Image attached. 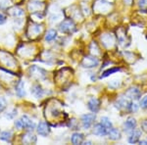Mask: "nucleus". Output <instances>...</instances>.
Segmentation results:
<instances>
[{
	"label": "nucleus",
	"mask_w": 147,
	"mask_h": 145,
	"mask_svg": "<svg viewBox=\"0 0 147 145\" xmlns=\"http://www.w3.org/2000/svg\"><path fill=\"white\" fill-rule=\"evenodd\" d=\"M59 30L60 32H64V34H72L76 30V25L71 19L68 20H64L59 26Z\"/></svg>",
	"instance_id": "nucleus-1"
},
{
	"label": "nucleus",
	"mask_w": 147,
	"mask_h": 145,
	"mask_svg": "<svg viewBox=\"0 0 147 145\" xmlns=\"http://www.w3.org/2000/svg\"><path fill=\"white\" fill-rule=\"evenodd\" d=\"M95 118H96V116L94 113L84 114V115H82V127H84V129H88V128L93 125L94 121H95Z\"/></svg>",
	"instance_id": "nucleus-2"
},
{
	"label": "nucleus",
	"mask_w": 147,
	"mask_h": 145,
	"mask_svg": "<svg viewBox=\"0 0 147 145\" xmlns=\"http://www.w3.org/2000/svg\"><path fill=\"white\" fill-rule=\"evenodd\" d=\"M98 63H99V61L95 56H86V57H84V60H82V66L84 68L90 69V68L96 67V66L98 65Z\"/></svg>",
	"instance_id": "nucleus-3"
},
{
	"label": "nucleus",
	"mask_w": 147,
	"mask_h": 145,
	"mask_svg": "<svg viewBox=\"0 0 147 145\" xmlns=\"http://www.w3.org/2000/svg\"><path fill=\"white\" fill-rule=\"evenodd\" d=\"M30 71V76H32V77H34L36 78H39V80H44L47 76L46 72L43 70V69L36 67V66L32 67Z\"/></svg>",
	"instance_id": "nucleus-4"
},
{
	"label": "nucleus",
	"mask_w": 147,
	"mask_h": 145,
	"mask_svg": "<svg viewBox=\"0 0 147 145\" xmlns=\"http://www.w3.org/2000/svg\"><path fill=\"white\" fill-rule=\"evenodd\" d=\"M93 134L98 136H105L108 134V128L105 127L101 123H96L93 127Z\"/></svg>",
	"instance_id": "nucleus-5"
},
{
	"label": "nucleus",
	"mask_w": 147,
	"mask_h": 145,
	"mask_svg": "<svg viewBox=\"0 0 147 145\" xmlns=\"http://www.w3.org/2000/svg\"><path fill=\"white\" fill-rule=\"evenodd\" d=\"M36 130L37 134L41 135V136H47L49 134V132H50V128H49L48 125L45 122H40L38 125H37Z\"/></svg>",
	"instance_id": "nucleus-6"
},
{
	"label": "nucleus",
	"mask_w": 147,
	"mask_h": 145,
	"mask_svg": "<svg viewBox=\"0 0 147 145\" xmlns=\"http://www.w3.org/2000/svg\"><path fill=\"white\" fill-rule=\"evenodd\" d=\"M125 95L127 96V98L137 100L141 96V91L138 88H136V87H131V88L127 89V91L125 92Z\"/></svg>",
	"instance_id": "nucleus-7"
},
{
	"label": "nucleus",
	"mask_w": 147,
	"mask_h": 145,
	"mask_svg": "<svg viewBox=\"0 0 147 145\" xmlns=\"http://www.w3.org/2000/svg\"><path fill=\"white\" fill-rule=\"evenodd\" d=\"M87 107L91 112L97 113L99 111V109H100V101L97 98H91L87 103Z\"/></svg>",
	"instance_id": "nucleus-8"
},
{
	"label": "nucleus",
	"mask_w": 147,
	"mask_h": 145,
	"mask_svg": "<svg viewBox=\"0 0 147 145\" xmlns=\"http://www.w3.org/2000/svg\"><path fill=\"white\" fill-rule=\"evenodd\" d=\"M21 121H22L23 123V125L25 128H27L28 130H34L35 128V125L34 123L32 122V120H30V118L28 117L27 115H24L22 118H21Z\"/></svg>",
	"instance_id": "nucleus-9"
},
{
	"label": "nucleus",
	"mask_w": 147,
	"mask_h": 145,
	"mask_svg": "<svg viewBox=\"0 0 147 145\" xmlns=\"http://www.w3.org/2000/svg\"><path fill=\"white\" fill-rule=\"evenodd\" d=\"M136 120L134 118H129L127 121H125L124 127H125V132H132L134 128L136 127Z\"/></svg>",
	"instance_id": "nucleus-10"
},
{
	"label": "nucleus",
	"mask_w": 147,
	"mask_h": 145,
	"mask_svg": "<svg viewBox=\"0 0 147 145\" xmlns=\"http://www.w3.org/2000/svg\"><path fill=\"white\" fill-rule=\"evenodd\" d=\"M30 93L34 95V97H35V98H40V97H42L44 91L39 84H34L30 88Z\"/></svg>",
	"instance_id": "nucleus-11"
},
{
	"label": "nucleus",
	"mask_w": 147,
	"mask_h": 145,
	"mask_svg": "<svg viewBox=\"0 0 147 145\" xmlns=\"http://www.w3.org/2000/svg\"><path fill=\"white\" fill-rule=\"evenodd\" d=\"M22 141L25 144H32L36 142V136L34 134H32V132H27L26 134L23 135Z\"/></svg>",
	"instance_id": "nucleus-12"
},
{
	"label": "nucleus",
	"mask_w": 147,
	"mask_h": 145,
	"mask_svg": "<svg viewBox=\"0 0 147 145\" xmlns=\"http://www.w3.org/2000/svg\"><path fill=\"white\" fill-rule=\"evenodd\" d=\"M140 136H141V130L136 129V128H134L129 136V143H136V142L139 141Z\"/></svg>",
	"instance_id": "nucleus-13"
},
{
	"label": "nucleus",
	"mask_w": 147,
	"mask_h": 145,
	"mask_svg": "<svg viewBox=\"0 0 147 145\" xmlns=\"http://www.w3.org/2000/svg\"><path fill=\"white\" fill-rule=\"evenodd\" d=\"M107 135L111 140H119L121 138V132L118 128L111 127L110 129L108 130Z\"/></svg>",
	"instance_id": "nucleus-14"
},
{
	"label": "nucleus",
	"mask_w": 147,
	"mask_h": 145,
	"mask_svg": "<svg viewBox=\"0 0 147 145\" xmlns=\"http://www.w3.org/2000/svg\"><path fill=\"white\" fill-rule=\"evenodd\" d=\"M84 139V135L80 132H75L71 137V141L73 144H82Z\"/></svg>",
	"instance_id": "nucleus-15"
},
{
	"label": "nucleus",
	"mask_w": 147,
	"mask_h": 145,
	"mask_svg": "<svg viewBox=\"0 0 147 145\" xmlns=\"http://www.w3.org/2000/svg\"><path fill=\"white\" fill-rule=\"evenodd\" d=\"M16 94L18 95L19 97H24L26 95V91H25V82L23 80H19V82L16 85Z\"/></svg>",
	"instance_id": "nucleus-16"
},
{
	"label": "nucleus",
	"mask_w": 147,
	"mask_h": 145,
	"mask_svg": "<svg viewBox=\"0 0 147 145\" xmlns=\"http://www.w3.org/2000/svg\"><path fill=\"white\" fill-rule=\"evenodd\" d=\"M131 102H129L127 98H120L117 102V107L118 109H129V105Z\"/></svg>",
	"instance_id": "nucleus-17"
},
{
	"label": "nucleus",
	"mask_w": 147,
	"mask_h": 145,
	"mask_svg": "<svg viewBox=\"0 0 147 145\" xmlns=\"http://www.w3.org/2000/svg\"><path fill=\"white\" fill-rule=\"evenodd\" d=\"M12 137H13V134L10 130H5V132H2L0 134V139L3 140L6 142H11Z\"/></svg>",
	"instance_id": "nucleus-18"
},
{
	"label": "nucleus",
	"mask_w": 147,
	"mask_h": 145,
	"mask_svg": "<svg viewBox=\"0 0 147 145\" xmlns=\"http://www.w3.org/2000/svg\"><path fill=\"white\" fill-rule=\"evenodd\" d=\"M10 14L13 17L18 18L24 15V11L21 8H19V7H14V8L10 9Z\"/></svg>",
	"instance_id": "nucleus-19"
},
{
	"label": "nucleus",
	"mask_w": 147,
	"mask_h": 145,
	"mask_svg": "<svg viewBox=\"0 0 147 145\" xmlns=\"http://www.w3.org/2000/svg\"><path fill=\"white\" fill-rule=\"evenodd\" d=\"M57 36V32L56 30H48V32H46V35H45V40L46 41H52V40H54L56 38Z\"/></svg>",
	"instance_id": "nucleus-20"
},
{
	"label": "nucleus",
	"mask_w": 147,
	"mask_h": 145,
	"mask_svg": "<svg viewBox=\"0 0 147 145\" xmlns=\"http://www.w3.org/2000/svg\"><path fill=\"white\" fill-rule=\"evenodd\" d=\"M100 123H101L102 125H103L105 127H107V128H108V130L110 129L111 127H113L112 122H111V121H110V119L107 118V117H102V118H101Z\"/></svg>",
	"instance_id": "nucleus-21"
},
{
	"label": "nucleus",
	"mask_w": 147,
	"mask_h": 145,
	"mask_svg": "<svg viewBox=\"0 0 147 145\" xmlns=\"http://www.w3.org/2000/svg\"><path fill=\"white\" fill-rule=\"evenodd\" d=\"M28 7H30V9L32 11H38L42 7V3H40V2H32Z\"/></svg>",
	"instance_id": "nucleus-22"
},
{
	"label": "nucleus",
	"mask_w": 147,
	"mask_h": 145,
	"mask_svg": "<svg viewBox=\"0 0 147 145\" xmlns=\"http://www.w3.org/2000/svg\"><path fill=\"white\" fill-rule=\"evenodd\" d=\"M119 71H120V68H112V69H110V70L105 71V72L101 75V78H106V77H108V76L112 75L113 73L119 72Z\"/></svg>",
	"instance_id": "nucleus-23"
},
{
	"label": "nucleus",
	"mask_w": 147,
	"mask_h": 145,
	"mask_svg": "<svg viewBox=\"0 0 147 145\" xmlns=\"http://www.w3.org/2000/svg\"><path fill=\"white\" fill-rule=\"evenodd\" d=\"M17 109H13V110H11L10 112H8V113L5 114V118L8 119V120H13L14 118L17 116Z\"/></svg>",
	"instance_id": "nucleus-24"
},
{
	"label": "nucleus",
	"mask_w": 147,
	"mask_h": 145,
	"mask_svg": "<svg viewBox=\"0 0 147 145\" xmlns=\"http://www.w3.org/2000/svg\"><path fill=\"white\" fill-rule=\"evenodd\" d=\"M7 107V102L4 97H0V113H2Z\"/></svg>",
	"instance_id": "nucleus-25"
},
{
	"label": "nucleus",
	"mask_w": 147,
	"mask_h": 145,
	"mask_svg": "<svg viewBox=\"0 0 147 145\" xmlns=\"http://www.w3.org/2000/svg\"><path fill=\"white\" fill-rule=\"evenodd\" d=\"M120 84H121V82L119 80H111V82L109 84V86L113 87V88H117L118 86H120Z\"/></svg>",
	"instance_id": "nucleus-26"
},
{
	"label": "nucleus",
	"mask_w": 147,
	"mask_h": 145,
	"mask_svg": "<svg viewBox=\"0 0 147 145\" xmlns=\"http://www.w3.org/2000/svg\"><path fill=\"white\" fill-rule=\"evenodd\" d=\"M10 5V0H0V9L7 8Z\"/></svg>",
	"instance_id": "nucleus-27"
},
{
	"label": "nucleus",
	"mask_w": 147,
	"mask_h": 145,
	"mask_svg": "<svg viewBox=\"0 0 147 145\" xmlns=\"http://www.w3.org/2000/svg\"><path fill=\"white\" fill-rule=\"evenodd\" d=\"M140 107L142 109H144V110H147V95L146 96H144L143 98L140 100Z\"/></svg>",
	"instance_id": "nucleus-28"
},
{
	"label": "nucleus",
	"mask_w": 147,
	"mask_h": 145,
	"mask_svg": "<svg viewBox=\"0 0 147 145\" xmlns=\"http://www.w3.org/2000/svg\"><path fill=\"white\" fill-rule=\"evenodd\" d=\"M139 7L142 10H147V0H139Z\"/></svg>",
	"instance_id": "nucleus-29"
},
{
	"label": "nucleus",
	"mask_w": 147,
	"mask_h": 145,
	"mask_svg": "<svg viewBox=\"0 0 147 145\" xmlns=\"http://www.w3.org/2000/svg\"><path fill=\"white\" fill-rule=\"evenodd\" d=\"M129 110L130 112H134H134H136L137 110H138V105H137L136 103H132V102H131V103H130V105H129Z\"/></svg>",
	"instance_id": "nucleus-30"
},
{
	"label": "nucleus",
	"mask_w": 147,
	"mask_h": 145,
	"mask_svg": "<svg viewBox=\"0 0 147 145\" xmlns=\"http://www.w3.org/2000/svg\"><path fill=\"white\" fill-rule=\"evenodd\" d=\"M15 127L19 128V129H21V128H24V125H23V123L21 120H17L15 121Z\"/></svg>",
	"instance_id": "nucleus-31"
},
{
	"label": "nucleus",
	"mask_w": 147,
	"mask_h": 145,
	"mask_svg": "<svg viewBox=\"0 0 147 145\" xmlns=\"http://www.w3.org/2000/svg\"><path fill=\"white\" fill-rule=\"evenodd\" d=\"M5 22H6L5 15H3L2 13H0V25H2V24H4Z\"/></svg>",
	"instance_id": "nucleus-32"
},
{
	"label": "nucleus",
	"mask_w": 147,
	"mask_h": 145,
	"mask_svg": "<svg viewBox=\"0 0 147 145\" xmlns=\"http://www.w3.org/2000/svg\"><path fill=\"white\" fill-rule=\"evenodd\" d=\"M142 128H143V130H145L147 132V121H144V122L142 123Z\"/></svg>",
	"instance_id": "nucleus-33"
}]
</instances>
